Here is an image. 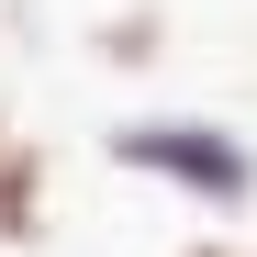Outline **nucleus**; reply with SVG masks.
<instances>
[{
  "label": "nucleus",
  "instance_id": "nucleus-1",
  "mask_svg": "<svg viewBox=\"0 0 257 257\" xmlns=\"http://www.w3.org/2000/svg\"><path fill=\"white\" fill-rule=\"evenodd\" d=\"M101 157L123 168V179H157V190H179V201H201V212H224V224L257 201L246 135H235V123H201V112H135V123L101 135Z\"/></svg>",
  "mask_w": 257,
  "mask_h": 257
},
{
  "label": "nucleus",
  "instance_id": "nucleus-3",
  "mask_svg": "<svg viewBox=\"0 0 257 257\" xmlns=\"http://www.w3.org/2000/svg\"><path fill=\"white\" fill-rule=\"evenodd\" d=\"M90 56H101V67H157V56H168V12H157V0L101 12V23H90Z\"/></svg>",
  "mask_w": 257,
  "mask_h": 257
},
{
  "label": "nucleus",
  "instance_id": "nucleus-2",
  "mask_svg": "<svg viewBox=\"0 0 257 257\" xmlns=\"http://www.w3.org/2000/svg\"><path fill=\"white\" fill-rule=\"evenodd\" d=\"M45 146H23V135H0V246H45Z\"/></svg>",
  "mask_w": 257,
  "mask_h": 257
},
{
  "label": "nucleus",
  "instance_id": "nucleus-4",
  "mask_svg": "<svg viewBox=\"0 0 257 257\" xmlns=\"http://www.w3.org/2000/svg\"><path fill=\"white\" fill-rule=\"evenodd\" d=\"M179 257H257V246H235V235H190Z\"/></svg>",
  "mask_w": 257,
  "mask_h": 257
}]
</instances>
